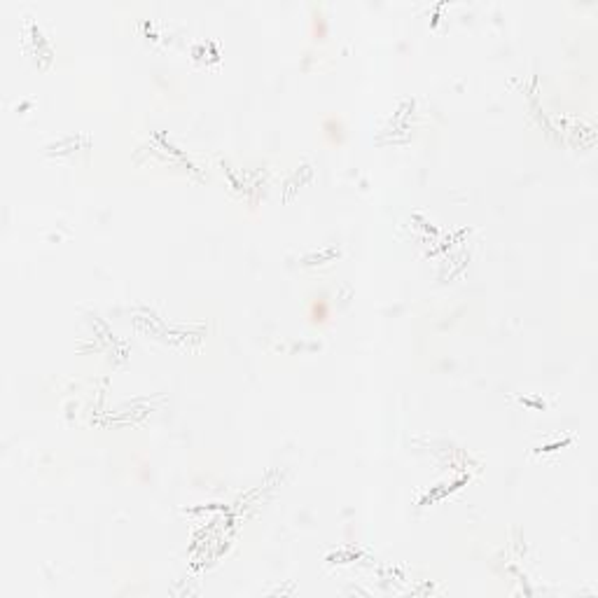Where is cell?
Wrapping results in <instances>:
<instances>
[{"label":"cell","mask_w":598,"mask_h":598,"mask_svg":"<svg viewBox=\"0 0 598 598\" xmlns=\"http://www.w3.org/2000/svg\"><path fill=\"white\" fill-rule=\"evenodd\" d=\"M311 318L318 322H322L325 318H327V304H325V299H315L313 306H311Z\"/></svg>","instance_id":"cell-1"}]
</instances>
